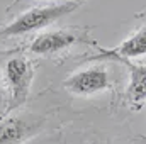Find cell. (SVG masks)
<instances>
[{"label":"cell","mask_w":146,"mask_h":144,"mask_svg":"<svg viewBox=\"0 0 146 144\" xmlns=\"http://www.w3.org/2000/svg\"><path fill=\"white\" fill-rule=\"evenodd\" d=\"M82 3H83V0H65V2L53 3V5L29 9L24 14H21L19 17H15L12 22H9L7 26L0 27V39L19 37L41 31V29L51 26L53 22H56L58 19L75 12Z\"/></svg>","instance_id":"1"},{"label":"cell","mask_w":146,"mask_h":144,"mask_svg":"<svg viewBox=\"0 0 146 144\" xmlns=\"http://www.w3.org/2000/svg\"><path fill=\"white\" fill-rule=\"evenodd\" d=\"M3 76L9 92L7 110H15L22 107L31 95L34 80V65L26 56H14L5 63Z\"/></svg>","instance_id":"2"},{"label":"cell","mask_w":146,"mask_h":144,"mask_svg":"<svg viewBox=\"0 0 146 144\" xmlns=\"http://www.w3.org/2000/svg\"><path fill=\"white\" fill-rule=\"evenodd\" d=\"M75 44H95L88 39L83 31H70V29H54L37 34L29 44V53L36 56H51L61 53Z\"/></svg>","instance_id":"3"},{"label":"cell","mask_w":146,"mask_h":144,"mask_svg":"<svg viewBox=\"0 0 146 144\" xmlns=\"http://www.w3.org/2000/svg\"><path fill=\"white\" fill-rule=\"evenodd\" d=\"M110 87H112V80L109 71L104 66H92L87 70H80L70 75L63 81V88L68 93L78 97H92L95 93L109 90Z\"/></svg>","instance_id":"4"},{"label":"cell","mask_w":146,"mask_h":144,"mask_svg":"<svg viewBox=\"0 0 146 144\" xmlns=\"http://www.w3.org/2000/svg\"><path fill=\"white\" fill-rule=\"evenodd\" d=\"M42 119L9 115L0 120V144H22L39 132Z\"/></svg>","instance_id":"5"},{"label":"cell","mask_w":146,"mask_h":144,"mask_svg":"<svg viewBox=\"0 0 146 144\" xmlns=\"http://www.w3.org/2000/svg\"><path fill=\"white\" fill-rule=\"evenodd\" d=\"M99 49V54L95 56V59H138V58H145L146 56V27L133 32L131 36H127L119 46L106 49L100 48L97 44H94Z\"/></svg>","instance_id":"6"},{"label":"cell","mask_w":146,"mask_h":144,"mask_svg":"<svg viewBox=\"0 0 146 144\" xmlns=\"http://www.w3.org/2000/svg\"><path fill=\"white\" fill-rule=\"evenodd\" d=\"M117 63L124 65L129 71V85L126 88V98L129 105L134 108H139L146 102V66L138 65L131 59H115Z\"/></svg>","instance_id":"7"},{"label":"cell","mask_w":146,"mask_h":144,"mask_svg":"<svg viewBox=\"0 0 146 144\" xmlns=\"http://www.w3.org/2000/svg\"><path fill=\"white\" fill-rule=\"evenodd\" d=\"M2 100H3V87L0 83V104H2Z\"/></svg>","instance_id":"8"},{"label":"cell","mask_w":146,"mask_h":144,"mask_svg":"<svg viewBox=\"0 0 146 144\" xmlns=\"http://www.w3.org/2000/svg\"><path fill=\"white\" fill-rule=\"evenodd\" d=\"M15 2H19V0H15Z\"/></svg>","instance_id":"9"}]
</instances>
